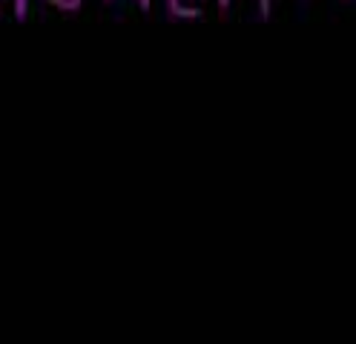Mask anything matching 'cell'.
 Returning a JSON list of instances; mask_svg holds the SVG:
<instances>
[{"label": "cell", "instance_id": "6da1fadb", "mask_svg": "<svg viewBox=\"0 0 356 344\" xmlns=\"http://www.w3.org/2000/svg\"><path fill=\"white\" fill-rule=\"evenodd\" d=\"M86 0H12V15L15 20H29L35 6H49L60 15H78Z\"/></svg>", "mask_w": 356, "mask_h": 344}, {"label": "cell", "instance_id": "7a4b0ae2", "mask_svg": "<svg viewBox=\"0 0 356 344\" xmlns=\"http://www.w3.org/2000/svg\"><path fill=\"white\" fill-rule=\"evenodd\" d=\"M164 12L172 20H198L204 17V6L198 0H164Z\"/></svg>", "mask_w": 356, "mask_h": 344}, {"label": "cell", "instance_id": "3957f363", "mask_svg": "<svg viewBox=\"0 0 356 344\" xmlns=\"http://www.w3.org/2000/svg\"><path fill=\"white\" fill-rule=\"evenodd\" d=\"M233 3H236V0H216L218 15L227 17V15L233 12ZM253 3H256V17H259V20H270V15H273V0H253Z\"/></svg>", "mask_w": 356, "mask_h": 344}, {"label": "cell", "instance_id": "277c9868", "mask_svg": "<svg viewBox=\"0 0 356 344\" xmlns=\"http://www.w3.org/2000/svg\"><path fill=\"white\" fill-rule=\"evenodd\" d=\"M101 3H115V0H101ZM136 6L147 15V12H152V0H136Z\"/></svg>", "mask_w": 356, "mask_h": 344}, {"label": "cell", "instance_id": "5b68a950", "mask_svg": "<svg viewBox=\"0 0 356 344\" xmlns=\"http://www.w3.org/2000/svg\"><path fill=\"white\" fill-rule=\"evenodd\" d=\"M0 15H3V0H0Z\"/></svg>", "mask_w": 356, "mask_h": 344}, {"label": "cell", "instance_id": "8992f818", "mask_svg": "<svg viewBox=\"0 0 356 344\" xmlns=\"http://www.w3.org/2000/svg\"><path fill=\"white\" fill-rule=\"evenodd\" d=\"M342 3H356V0H342Z\"/></svg>", "mask_w": 356, "mask_h": 344}, {"label": "cell", "instance_id": "52a82bcc", "mask_svg": "<svg viewBox=\"0 0 356 344\" xmlns=\"http://www.w3.org/2000/svg\"><path fill=\"white\" fill-rule=\"evenodd\" d=\"M302 3H307V0H302Z\"/></svg>", "mask_w": 356, "mask_h": 344}]
</instances>
